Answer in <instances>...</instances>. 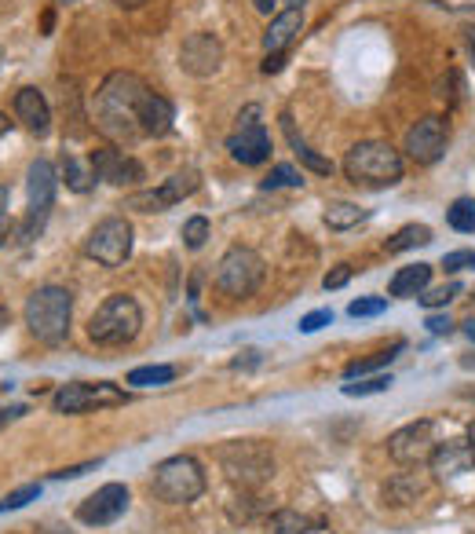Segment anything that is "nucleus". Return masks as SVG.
Returning a JSON list of instances; mask_svg holds the SVG:
<instances>
[{"mask_svg":"<svg viewBox=\"0 0 475 534\" xmlns=\"http://www.w3.org/2000/svg\"><path fill=\"white\" fill-rule=\"evenodd\" d=\"M150 88L143 77L125 74L117 70L99 85L95 92V129L110 139H136L139 132V103L147 96Z\"/></svg>","mask_w":475,"mask_h":534,"instance_id":"f257e3e1","label":"nucleus"},{"mask_svg":"<svg viewBox=\"0 0 475 534\" xmlns=\"http://www.w3.org/2000/svg\"><path fill=\"white\" fill-rule=\"evenodd\" d=\"M344 176L355 187H391L402 180V154L384 139H362L344 158Z\"/></svg>","mask_w":475,"mask_h":534,"instance_id":"f03ea898","label":"nucleus"},{"mask_svg":"<svg viewBox=\"0 0 475 534\" xmlns=\"http://www.w3.org/2000/svg\"><path fill=\"white\" fill-rule=\"evenodd\" d=\"M70 315H74V293L63 286H41L26 300V326L41 344L66 341Z\"/></svg>","mask_w":475,"mask_h":534,"instance_id":"7ed1b4c3","label":"nucleus"},{"mask_svg":"<svg viewBox=\"0 0 475 534\" xmlns=\"http://www.w3.org/2000/svg\"><path fill=\"white\" fill-rule=\"evenodd\" d=\"M143 330V308L136 304V297L128 293H114L106 297L95 315L88 319V337L99 348H121V344L136 341V333Z\"/></svg>","mask_w":475,"mask_h":534,"instance_id":"20e7f679","label":"nucleus"},{"mask_svg":"<svg viewBox=\"0 0 475 534\" xmlns=\"http://www.w3.org/2000/svg\"><path fill=\"white\" fill-rule=\"evenodd\" d=\"M220 465L227 480L242 491H256L275 476V454L260 439H234L220 450Z\"/></svg>","mask_w":475,"mask_h":534,"instance_id":"39448f33","label":"nucleus"},{"mask_svg":"<svg viewBox=\"0 0 475 534\" xmlns=\"http://www.w3.org/2000/svg\"><path fill=\"white\" fill-rule=\"evenodd\" d=\"M150 487H154V494H158L161 502L190 505L205 494V472H201V465L190 454H176V458H165L154 469Z\"/></svg>","mask_w":475,"mask_h":534,"instance_id":"423d86ee","label":"nucleus"},{"mask_svg":"<svg viewBox=\"0 0 475 534\" xmlns=\"http://www.w3.org/2000/svg\"><path fill=\"white\" fill-rule=\"evenodd\" d=\"M264 275H267L264 257L256 249L234 246L216 264V289L227 293V297H253L260 282H264Z\"/></svg>","mask_w":475,"mask_h":534,"instance_id":"0eeeda50","label":"nucleus"},{"mask_svg":"<svg viewBox=\"0 0 475 534\" xmlns=\"http://www.w3.org/2000/svg\"><path fill=\"white\" fill-rule=\"evenodd\" d=\"M85 253L103 267H121L132 257V224L125 216H106L92 227L85 242Z\"/></svg>","mask_w":475,"mask_h":534,"instance_id":"6e6552de","label":"nucleus"},{"mask_svg":"<svg viewBox=\"0 0 475 534\" xmlns=\"http://www.w3.org/2000/svg\"><path fill=\"white\" fill-rule=\"evenodd\" d=\"M125 399H128L125 392L110 385V381H95V385L70 381V385H63L52 396V406L55 414H88V410H99V406H121Z\"/></svg>","mask_w":475,"mask_h":534,"instance_id":"1a4fd4ad","label":"nucleus"},{"mask_svg":"<svg viewBox=\"0 0 475 534\" xmlns=\"http://www.w3.org/2000/svg\"><path fill=\"white\" fill-rule=\"evenodd\" d=\"M55 169L52 161L37 158L30 165V213H26V224H22V238L30 242L44 231L48 224V216H52V205H55Z\"/></svg>","mask_w":475,"mask_h":534,"instance_id":"9d476101","label":"nucleus"},{"mask_svg":"<svg viewBox=\"0 0 475 534\" xmlns=\"http://www.w3.org/2000/svg\"><path fill=\"white\" fill-rule=\"evenodd\" d=\"M256 118H260V107H245V114L238 118V129L227 139L231 158L242 161V165H264L271 158V136H267L264 121Z\"/></svg>","mask_w":475,"mask_h":534,"instance_id":"9b49d317","label":"nucleus"},{"mask_svg":"<svg viewBox=\"0 0 475 534\" xmlns=\"http://www.w3.org/2000/svg\"><path fill=\"white\" fill-rule=\"evenodd\" d=\"M198 183H201L198 169H180V172H172L158 191L132 194V198H128V209H139V213H165V209H172L176 202H183V198H190V194L198 191Z\"/></svg>","mask_w":475,"mask_h":534,"instance_id":"f8f14e48","label":"nucleus"},{"mask_svg":"<svg viewBox=\"0 0 475 534\" xmlns=\"http://www.w3.org/2000/svg\"><path fill=\"white\" fill-rule=\"evenodd\" d=\"M446 143H450V125H446L443 118L428 114V118H421L417 125H410L402 150H406L417 165H435V161L446 154Z\"/></svg>","mask_w":475,"mask_h":534,"instance_id":"ddd939ff","label":"nucleus"},{"mask_svg":"<svg viewBox=\"0 0 475 534\" xmlns=\"http://www.w3.org/2000/svg\"><path fill=\"white\" fill-rule=\"evenodd\" d=\"M128 502H132V494H128L125 483H103L99 491L88 494L85 502L77 505V520L88 527H106L128 513Z\"/></svg>","mask_w":475,"mask_h":534,"instance_id":"4468645a","label":"nucleus"},{"mask_svg":"<svg viewBox=\"0 0 475 534\" xmlns=\"http://www.w3.org/2000/svg\"><path fill=\"white\" fill-rule=\"evenodd\" d=\"M388 454L399 465H421V461H432L435 454V425L432 421H413V425L391 432L388 439Z\"/></svg>","mask_w":475,"mask_h":534,"instance_id":"2eb2a0df","label":"nucleus"},{"mask_svg":"<svg viewBox=\"0 0 475 534\" xmlns=\"http://www.w3.org/2000/svg\"><path fill=\"white\" fill-rule=\"evenodd\" d=\"M180 66L190 77H212L223 66V44L212 33H190L180 48Z\"/></svg>","mask_w":475,"mask_h":534,"instance_id":"dca6fc26","label":"nucleus"},{"mask_svg":"<svg viewBox=\"0 0 475 534\" xmlns=\"http://www.w3.org/2000/svg\"><path fill=\"white\" fill-rule=\"evenodd\" d=\"M88 161H92L95 169V180L103 183H114V187H125V183H139L147 172H143V165H139L136 158H128L125 150L117 147H99L88 154Z\"/></svg>","mask_w":475,"mask_h":534,"instance_id":"f3484780","label":"nucleus"},{"mask_svg":"<svg viewBox=\"0 0 475 534\" xmlns=\"http://www.w3.org/2000/svg\"><path fill=\"white\" fill-rule=\"evenodd\" d=\"M15 118H19L33 136H48V129H52L48 99H44L37 88H19V92H15Z\"/></svg>","mask_w":475,"mask_h":534,"instance_id":"a211bd4d","label":"nucleus"},{"mask_svg":"<svg viewBox=\"0 0 475 534\" xmlns=\"http://www.w3.org/2000/svg\"><path fill=\"white\" fill-rule=\"evenodd\" d=\"M172 121H176V107L165 96H158V92H147L143 103H139V132L154 139L169 136Z\"/></svg>","mask_w":475,"mask_h":534,"instance_id":"6ab92c4d","label":"nucleus"},{"mask_svg":"<svg viewBox=\"0 0 475 534\" xmlns=\"http://www.w3.org/2000/svg\"><path fill=\"white\" fill-rule=\"evenodd\" d=\"M300 30H304V11H300V8L278 11L275 19H271V26L264 30V52L267 55L285 52V48H289V44L300 37Z\"/></svg>","mask_w":475,"mask_h":534,"instance_id":"aec40b11","label":"nucleus"},{"mask_svg":"<svg viewBox=\"0 0 475 534\" xmlns=\"http://www.w3.org/2000/svg\"><path fill=\"white\" fill-rule=\"evenodd\" d=\"M472 469H475V458H472V447H468V443H443V447H435L432 472L443 483L461 476V472H472Z\"/></svg>","mask_w":475,"mask_h":534,"instance_id":"412c9836","label":"nucleus"},{"mask_svg":"<svg viewBox=\"0 0 475 534\" xmlns=\"http://www.w3.org/2000/svg\"><path fill=\"white\" fill-rule=\"evenodd\" d=\"M432 282V264H410L391 278V297H421Z\"/></svg>","mask_w":475,"mask_h":534,"instance_id":"4be33fe9","label":"nucleus"},{"mask_svg":"<svg viewBox=\"0 0 475 534\" xmlns=\"http://www.w3.org/2000/svg\"><path fill=\"white\" fill-rule=\"evenodd\" d=\"M282 129H285V136H289V143H293L296 158L304 161L307 169L318 172V176H333V161L322 158V154H315V150H311V147H307V143H304V139H300V132H296L293 114H289V110H285V114H282Z\"/></svg>","mask_w":475,"mask_h":534,"instance_id":"5701e85b","label":"nucleus"},{"mask_svg":"<svg viewBox=\"0 0 475 534\" xmlns=\"http://www.w3.org/2000/svg\"><path fill=\"white\" fill-rule=\"evenodd\" d=\"M370 216V209H362V205L355 202H329L326 205V224L333 227V231H348V227L362 224Z\"/></svg>","mask_w":475,"mask_h":534,"instance_id":"b1692460","label":"nucleus"},{"mask_svg":"<svg viewBox=\"0 0 475 534\" xmlns=\"http://www.w3.org/2000/svg\"><path fill=\"white\" fill-rule=\"evenodd\" d=\"M63 180H66V187H70V191L88 194V191H92V183H95L92 161H77V158H66V154H63Z\"/></svg>","mask_w":475,"mask_h":534,"instance_id":"393cba45","label":"nucleus"},{"mask_svg":"<svg viewBox=\"0 0 475 534\" xmlns=\"http://www.w3.org/2000/svg\"><path fill=\"white\" fill-rule=\"evenodd\" d=\"M428 242H432V227L410 224V227H402L395 238H388V242H384V253H406V249L428 246Z\"/></svg>","mask_w":475,"mask_h":534,"instance_id":"a878e982","label":"nucleus"},{"mask_svg":"<svg viewBox=\"0 0 475 534\" xmlns=\"http://www.w3.org/2000/svg\"><path fill=\"white\" fill-rule=\"evenodd\" d=\"M169 381H176V366H136L128 374V385L136 388H158V385H169Z\"/></svg>","mask_w":475,"mask_h":534,"instance_id":"bb28decb","label":"nucleus"},{"mask_svg":"<svg viewBox=\"0 0 475 534\" xmlns=\"http://www.w3.org/2000/svg\"><path fill=\"white\" fill-rule=\"evenodd\" d=\"M446 224L461 231V235H472L475 231V198H457L450 209H446Z\"/></svg>","mask_w":475,"mask_h":534,"instance_id":"cd10ccee","label":"nucleus"},{"mask_svg":"<svg viewBox=\"0 0 475 534\" xmlns=\"http://www.w3.org/2000/svg\"><path fill=\"white\" fill-rule=\"evenodd\" d=\"M267 534H307V520L293 509H278L267 520Z\"/></svg>","mask_w":475,"mask_h":534,"instance_id":"c85d7f7f","label":"nucleus"},{"mask_svg":"<svg viewBox=\"0 0 475 534\" xmlns=\"http://www.w3.org/2000/svg\"><path fill=\"white\" fill-rule=\"evenodd\" d=\"M395 352H402V341L391 348V352H377V355H370V359H359V363H351L348 370H344V377L348 381H355V377H366L370 370H377V366H388L391 359H395Z\"/></svg>","mask_w":475,"mask_h":534,"instance_id":"c756f323","label":"nucleus"},{"mask_svg":"<svg viewBox=\"0 0 475 534\" xmlns=\"http://www.w3.org/2000/svg\"><path fill=\"white\" fill-rule=\"evenodd\" d=\"M275 187H304V176L293 165H275V169L267 172L264 191H275Z\"/></svg>","mask_w":475,"mask_h":534,"instance_id":"7c9ffc66","label":"nucleus"},{"mask_svg":"<svg viewBox=\"0 0 475 534\" xmlns=\"http://www.w3.org/2000/svg\"><path fill=\"white\" fill-rule=\"evenodd\" d=\"M205 242H209V220L205 216H190L187 224H183V246L201 249Z\"/></svg>","mask_w":475,"mask_h":534,"instance_id":"2f4dec72","label":"nucleus"},{"mask_svg":"<svg viewBox=\"0 0 475 534\" xmlns=\"http://www.w3.org/2000/svg\"><path fill=\"white\" fill-rule=\"evenodd\" d=\"M41 498V483H30V487H19V491H11L4 502H0V513H15L22 505H30Z\"/></svg>","mask_w":475,"mask_h":534,"instance_id":"473e14b6","label":"nucleus"},{"mask_svg":"<svg viewBox=\"0 0 475 534\" xmlns=\"http://www.w3.org/2000/svg\"><path fill=\"white\" fill-rule=\"evenodd\" d=\"M395 385L391 374H377L370 381H359V385H344V396H377V392H388Z\"/></svg>","mask_w":475,"mask_h":534,"instance_id":"72a5a7b5","label":"nucleus"},{"mask_svg":"<svg viewBox=\"0 0 475 534\" xmlns=\"http://www.w3.org/2000/svg\"><path fill=\"white\" fill-rule=\"evenodd\" d=\"M384 308H388V300L384 297H359V300H351L348 315L351 319H373V315H380Z\"/></svg>","mask_w":475,"mask_h":534,"instance_id":"f704fd0d","label":"nucleus"},{"mask_svg":"<svg viewBox=\"0 0 475 534\" xmlns=\"http://www.w3.org/2000/svg\"><path fill=\"white\" fill-rule=\"evenodd\" d=\"M457 293H461V282H450V286H439V289H424L421 304L424 308H443V304H450Z\"/></svg>","mask_w":475,"mask_h":534,"instance_id":"c9c22d12","label":"nucleus"},{"mask_svg":"<svg viewBox=\"0 0 475 534\" xmlns=\"http://www.w3.org/2000/svg\"><path fill=\"white\" fill-rule=\"evenodd\" d=\"M329 322H333V311H329V308H318V311H311V315H304L296 330H300V333H318L322 326H329Z\"/></svg>","mask_w":475,"mask_h":534,"instance_id":"e433bc0d","label":"nucleus"},{"mask_svg":"<svg viewBox=\"0 0 475 534\" xmlns=\"http://www.w3.org/2000/svg\"><path fill=\"white\" fill-rule=\"evenodd\" d=\"M348 278H351V264H337L333 271H329L326 278H322V289H340V286H348Z\"/></svg>","mask_w":475,"mask_h":534,"instance_id":"4c0bfd02","label":"nucleus"},{"mask_svg":"<svg viewBox=\"0 0 475 534\" xmlns=\"http://www.w3.org/2000/svg\"><path fill=\"white\" fill-rule=\"evenodd\" d=\"M472 260H475L472 249H457V253H446L443 267H446V271H461V267H472Z\"/></svg>","mask_w":475,"mask_h":534,"instance_id":"58836bf2","label":"nucleus"},{"mask_svg":"<svg viewBox=\"0 0 475 534\" xmlns=\"http://www.w3.org/2000/svg\"><path fill=\"white\" fill-rule=\"evenodd\" d=\"M424 326H428V333H432V337H450V333H454V322L446 319V315H428V322H424Z\"/></svg>","mask_w":475,"mask_h":534,"instance_id":"ea45409f","label":"nucleus"},{"mask_svg":"<svg viewBox=\"0 0 475 534\" xmlns=\"http://www.w3.org/2000/svg\"><path fill=\"white\" fill-rule=\"evenodd\" d=\"M99 461H85V465H74V469H59V472H52L55 480H81L85 472H92Z\"/></svg>","mask_w":475,"mask_h":534,"instance_id":"a19ab883","label":"nucleus"},{"mask_svg":"<svg viewBox=\"0 0 475 534\" xmlns=\"http://www.w3.org/2000/svg\"><path fill=\"white\" fill-rule=\"evenodd\" d=\"M282 66H285V52H275V55H267V59H264V66H260V70H264V74H278Z\"/></svg>","mask_w":475,"mask_h":534,"instance_id":"79ce46f5","label":"nucleus"},{"mask_svg":"<svg viewBox=\"0 0 475 534\" xmlns=\"http://www.w3.org/2000/svg\"><path fill=\"white\" fill-rule=\"evenodd\" d=\"M22 414H26V406H8V410H0V425H8V421H15Z\"/></svg>","mask_w":475,"mask_h":534,"instance_id":"37998d69","label":"nucleus"},{"mask_svg":"<svg viewBox=\"0 0 475 534\" xmlns=\"http://www.w3.org/2000/svg\"><path fill=\"white\" fill-rule=\"evenodd\" d=\"M8 235H11V220H8V213H0V246L8 242Z\"/></svg>","mask_w":475,"mask_h":534,"instance_id":"c03bdc74","label":"nucleus"},{"mask_svg":"<svg viewBox=\"0 0 475 534\" xmlns=\"http://www.w3.org/2000/svg\"><path fill=\"white\" fill-rule=\"evenodd\" d=\"M256 355H260V352H245V359H234V370H242V366H256Z\"/></svg>","mask_w":475,"mask_h":534,"instance_id":"a18cd8bd","label":"nucleus"},{"mask_svg":"<svg viewBox=\"0 0 475 534\" xmlns=\"http://www.w3.org/2000/svg\"><path fill=\"white\" fill-rule=\"evenodd\" d=\"M253 4H256V11H264V15H267V11H271V8H278L282 0H253Z\"/></svg>","mask_w":475,"mask_h":534,"instance_id":"49530a36","label":"nucleus"},{"mask_svg":"<svg viewBox=\"0 0 475 534\" xmlns=\"http://www.w3.org/2000/svg\"><path fill=\"white\" fill-rule=\"evenodd\" d=\"M117 4H121V8H128V11H136V8H143L147 0H117Z\"/></svg>","mask_w":475,"mask_h":534,"instance_id":"de8ad7c7","label":"nucleus"},{"mask_svg":"<svg viewBox=\"0 0 475 534\" xmlns=\"http://www.w3.org/2000/svg\"><path fill=\"white\" fill-rule=\"evenodd\" d=\"M8 198H11L8 187H0V213H8Z\"/></svg>","mask_w":475,"mask_h":534,"instance_id":"09e8293b","label":"nucleus"},{"mask_svg":"<svg viewBox=\"0 0 475 534\" xmlns=\"http://www.w3.org/2000/svg\"><path fill=\"white\" fill-rule=\"evenodd\" d=\"M465 337L475 344V319H468V322H465Z\"/></svg>","mask_w":475,"mask_h":534,"instance_id":"8fccbe9b","label":"nucleus"},{"mask_svg":"<svg viewBox=\"0 0 475 534\" xmlns=\"http://www.w3.org/2000/svg\"><path fill=\"white\" fill-rule=\"evenodd\" d=\"M468 33V37H465V41H468V52H472V59H475V30H465Z\"/></svg>","mask_w":475,"mask_h":534,"instance_id":"3c124183","label":"nucleus"},{"mask_svg":"<svg viewBox=\"0 0 475 534\" xmlns=\"http://www.w3.org/2000/svg\"><path fill=\"white\" fill-rule=\"evenodd\" d=\"M4 132H11V121L4 118V114H0V136H4Z\"/></svg>","mask_w":475,"mask_h":534,"instance_id":"603ef678","label":"nucleus"},{"mask_svg":"<svg viewBox=\"0 0 475 534\" xmlns=\"http://www.w3.org/2000/svg\"><path fill=\"white\" fill-rule=\"evenodd\" d=\"M468 447H472V458H475V425L468 428Z\"/></svg>","mask_w":475,"mask_h":534,"instance_id":"864d4df0","label":"nucleus"},{"mask_svg":"<svg viewBox=\"0 0 475 534\" xmlns=\"http://www.w3.org/2000/svg\"><path fill=\"white\" fill-rule=\"evenodd\" d=\"M285 8H300V4H304V0H282Z\"/></svg>","mask_w":475,"mask_h":534,"instance_id":"5fc2aeb1","label":"nucleus"},{"mask_svg":"<svg viewBox=\"0 0 475 534\" xmlns=\"http://www.w3.org/2000/svg\"><path fill=\"white\" fill-rule=\"evenodd\" d=\"M4 322H8V308H0V330H4Z\"/></svg>","mask_w":475,"mask_h":534,"instance_id":"6e6d98bb","label":"nucleus"},{"mask_svg":"<svg viewBox=\"0 0 475 534\" xmlns=\"http://www.w3.org/2000/svg\"><path fill=\"white\" fill-rule=\"evenodd\" d=\"M0 63H4V52H0Z\"/></svg>","mask_w":475,"mask_h":534,"instance_id":"4d7b16f0","label":"nucleus"},{"mask_svg":"<svg viewBox=\"0 0 475 534\" xmlns=\"http://www.w3.org/2000/svg\"><path fill=\"white\" fill-rule=\"evenodd\" d=\"M472 267H475V260H472Z\"/></svg>","mask_w":475,"mask_h":534,"instance_id":"13d9d810","label":"nucleus"}]
</instances>
